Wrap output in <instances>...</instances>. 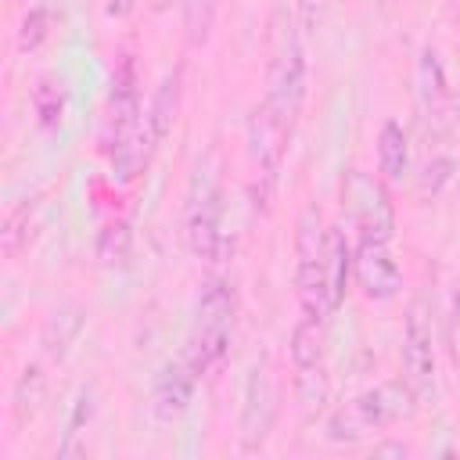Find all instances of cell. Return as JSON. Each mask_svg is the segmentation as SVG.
I'll use <instances>...</instances> for the list:
<instances>
[{
	"label": "cell",
	"mask_w": 460,
	"mask_h": 460,
	"mask_svg": "<svg viewBox=\"0 0 460 460\" xmlns=\"http://www.w3.org/2000/svg\"><path fill=\"white\" fill-rule=\"evenodd\" d=\"M402 381L413 388L417 399L435 395V331H431V309L424 298H417L406 313L402 327Z\"/></svg>",
	"instance_id": "ba28073f"
},
{
	"label": "cell",
	"mask_w": 460,
	"mask_h": 460,
	"mask_svg": "<svg viewBox=\"0 0 460 460\" xmlns=\"http://www.w3.org/2000/svg\"><path fill=\"white\" fill-rule=\"evenodd\" d=\"M234 313H237V295L234 284L226 277H212L201 288L198 298V313H194V331L187 341V359L198 370V377H205L208 370H216L230 349L234 338Z\"/></svg>",
	"instance_id": "6da1fadb"
},
{
	"label": "cell",
	"mask_w": 460,
	"mask_h": 460,
	"mask_svg": "<svg viewBox=\"0 0 460 460\" xmlns=\"http://www.w3.org/2000/svg\"><path fill=\"white\" fill-rule=\"evenodd\" d=\"M352 273H356L359 291L370 302H388L402 288L399 262L392 259V248L381 237H359V244L352 252Z\"/></svg>",
	"instance_id": "30bf717a"
},
{
	"label": "cell",
	"mask_w": 460,
	"mask_h": 460,
	"mask_svg": "<svg viewBox=\"0 0 460 460\" xmlns=\"http://www.w3.org/2000/svg\"><path fill=\"white\" fill-rule=\"evenodd\" d=\"M187 241L194 248V255L219 262V255L226 252V230H223V187H219V172L212 165V158L198 162L194 180H190V194H187Z\"/></svg>",
	"instance_id": "277c9868"
},
{
	"label": "cell",
	"mask_w": 460,
	"mask_h": 460,
	"mask_svg": "<svg viewBox=\"0 0 460 460\" xmlns=\"http://www.w3.org/2000/svg\"><path fill=\"white\" fill-rule=\"evenodd\" d=\"M349 270H352V248L345 241V230L327 226V255H323V284H327V302L331 313L341 305L345 298V284H349Z\"/></svg>",
	"instance_id": "4fadbf2b"
},
{
	"label": "cell",
	"mask_w": 460,
	"mask_h": 460,
	"mask_svg": "<svg viewBox=\"0 0 460 460\" xmlns=\"http://www.w3.org/2000/svg\"><path fill=\"white\" fill-rule=\"evenodd\" d=\"M50 36V11L43 4L29 7L25 18H22V29H18V47L22 50H36L43 40Z\"/></svg>",
	"instance_id": "44dd1931"
},
{
	"label": "cell",
	"mask_w": 460,
	"mask_h": 460,
	"mask_svg": "<svg viewBox=\"0 0 460 460\" xmlns=\"http://www.w3.org/2000/svg\"><path fill=\"white\" fill-rule=\"evenodd\" d=\"M32 219H36V208H32L29 201L14 205V208L4 216V226H0L4 259H18V255L29 248V237H32Z\"/></svg>",
	"instance_id": "2e32d148"
},
{
	"label": "cell",
	"mask_w": 460,
	"mask_h": 460,
	"mask_svg": "<svg viewBox=\"0 0 460 460\" xmlns=\"http://www.w3.org/2000/svg\"><path fill=\"white\" fill-rule=\"evenodd\" d=\"M32 108H36V115H40L43 126H58V122L65 119V93H61V83H54L50 75L40 79L36 90H32Z\"/></svg>",
	"instance_id": "d6986e66"
},
{
	"label": "cell",
	"mask_w": 460,
	"mask_h": 460,
	"mask_svg": "<svg viewBox=\"0 0 460 460\" xmlns=\"http://www.w3.org/2000/svg\"><path fill=\"white\" fill-rule=\"evenodd\" d=\"M194 385H198V370L190 367L187 356H183L180 363L165 367L162 377L155 381V392H151V410H155V417H158V420H176V417L187 410V402H190V395H194Z\"/></svg>",
	"instance_id": "7c38bea8"
},
{
	"label": "cell",
	"mask_w": 460,
	"mask_h": 460,
	"mask_svg": "<svg viewBox=\"0 0 460 460\" xmlns=\"http://www.w3.org/2000/svg\"><path fill=\"white\" fill-rule=\"evenodd\" d=\"M291 367L295 395L302 406H320L327 399V367H323V320L302 316L291 331Z\"/></svg>",
	"instance_id": "52a82bcc"
},
{
	"label": "cell",
	"mask_w": 460,
	"mask_h": 460,
	"mask_svg": "<svg viewBox=\"0 0 460 460\" xmlns=\"http://www.w3.org/2000/svg\"><path fill=\"white\" fill-rule=\"evenodd\" d=\"M216 11H219V0H183V29H187L190 47L208 43L212 25H216Z\"/></svg>",
	"instance_id": "e0dca14e"
},
{
	"label": "cell",
	"mask_w": 460,
	"mask_h": 460,
	"mask_svg": "<svg viewBox=\"0 0 460 460\" xmlns=\"http://www.w3.org/2000/svg\"><path fill=\"white\" fill-rule=\"evenodd\" d=\"M417 83H420V97H424V104L431 101V108H435V104L446 101V79H442V65H438V54H435V50H424V54H420Z\"/></svg>",
	"instance_id": "ffe728a7"
},
{
	"label": "cell",
	"mask_w": 460,
	"mask_h": 460,
	"mask_svg": "<svg viewBox=\"0 0 460 460\" xmlns=\"http://www.w3.org/2000/svg\"><path fill=\"white\" fill-rule=\"evenodd\" d=\"M453 111H456V119H460V93H456V101H453Z\"/></svg>",
	"instance_id": "7402d4cb"
},
{
	"label": "cell",
	"mask_w": 460,
	"mask_h": 460,
	"mask_svg": "<svg viewBox=\"0 0 460 460\" xmlns=\"http://www.w3.org/2000/svg\"><path fill=\"white\" fill-rule=\"evenodd\" d=\"M323 255H327V226L313 205L302 208L298 230H295V288L302 313L313 320L334 316L327 302V284H323Z\"/></svg>",
	"instance_id": "5b68a950"
},
{
	"label": "cell",
	"mask_w": 460,
	"mask_h": 460,
	"mask_svg": "<svg viewBox=\"0 0 460 460\" xmlns=\"http://www.w3.org/2000/svg\"><path fill=\"white\" fill-rule=\"evenodd\" d=\"M377 169L385 183H399L410 169V144L399 122H385L377 133Z\"/></svg>",
	"instance_id": "9a60e30c"
},
{
	"label": "cell",
	"mask_w": 460,
	"mask_h": 460,
	"mask_svg": "<svg viewBox=\"0 0 460 460\" xmlns=\"http://www.w3.org/2000/svg\"><path fill=\"white\" fill-rule=\"evenodd\" d=\"M129 244H133V230L126 219H115L101 230V241H97V255L104 266H122L129 259Z\"/></svg>",
	"instance_id": "ac0fdd59"
},
{
	"label": "cell",
	"mask_w": 460,
	"mask_h": 460,
	"mask_svg": "<svg viewBox=\"0 0 460 460\" xmlns=\"http://www.w3.org/2000/svg\"><path fill=\"white\" fill-rule=\"evenodd\" d=\"M248 162H252V176L259 183L262 201L270 198V187L277 183V172L284 165L288 155V140H291V122L280 119L266 101L252 111L248 119Z\"/></svg>",
	"instance_id": "8992f818"
},
{
	"label": "cell",
	"mask_w": 460,
	"mask_h": 460,
	"mask_svg": "<svg viewBox=\"0 0 460 460\" xmlns=\"http://www.w3.org/2000/svg\"><path fill=\"white\" fill-rule=\"evenodd\" d=\"M180 79H183V68L169 72L162 79V86L155 90L151 97V108L144 111V122H147V140L151 147H158L165 140V133L172 129V119H176V104H180Z\"/></svg>",
	"instance_id": "5bb4252c"
},
{
	"label": "cell",
	"mask_w": 460,
	"mask_h": 460,
	"mask_svg": "<svg viewBox=\"0 0 460 460\" xmlns=\"http://www.w3.org/2000/svg\"><path fill=\"white\" fill-rule=\"evenodd\" d=\"M277 410H280V388H277V374L270 367V359H259L248 370V385H244V406H241V446L252 453L259 449L273 424H277Z\"/></svg>",
	"instance_id": "9c48e42d"
},
{
	"label": "cell",
	"mask_w": 460,
	"mask_h": 460,
	"mask_svg": "<svg viewBox=\"0 0 460 460\" xmlns=\"http://www.w3.org/2000/svg\"><path fill=\"white\" fill-rule=\"evenodd\" d=\"M345 198H349V208L359 223V237H381V241H392V230H395V212H392V201L385 194V187L367 176V172H349L345 180Z\"/></svg>",
	"instance_id": "8fae6325"
},
{
	"label": "cell",
	"mask_w": 460,
	"mask_h": 460,
	"mask_svg": "<svg viewBox=\"0 0 460 460\" xmlns=\"http://www.w3.org/2000/svg\"><path fill=\"white\" fill-rule=\"evenodd\" d=\"M417 410V395L406 381H385L377 388H367L363 395H356L345 410H338L327 420V438L331 442H359L370 431H381L388 424H399L406 417H413Z\"/></svg>",
	"instance_id": "7a4b0ae2"
},
{
	"label": "cell",
	"mask_w": 460,
	"mask_h": 460,
	"mask_svg": "<svg viewBox=\"0 0 460 460\" xmlns=\"http://www.w3.org/2000/svg\"><path fill=\"white\" fill-rule=\"evenodd\" d=\"M456 40H460V14H456Z\"/></svg>",
	"instance_id": "603a6c76"
},
{
	"label": "cell",
	"mask_w": 460,
	"mask_h": 460,
	"mask_svg": "<svg viewBox=\"0 0 460 460\" xmlns=\"http://www.w3.org/2000/svg\"><path fill=\"white\" fill-rule=\"evenodd\" d=\"M305 101V50L291 25L288 11L273 18V43H270V68H266V104L295 126Z\"/></svg>",
	"instance_id": "3957f363"
}]
</instances>
